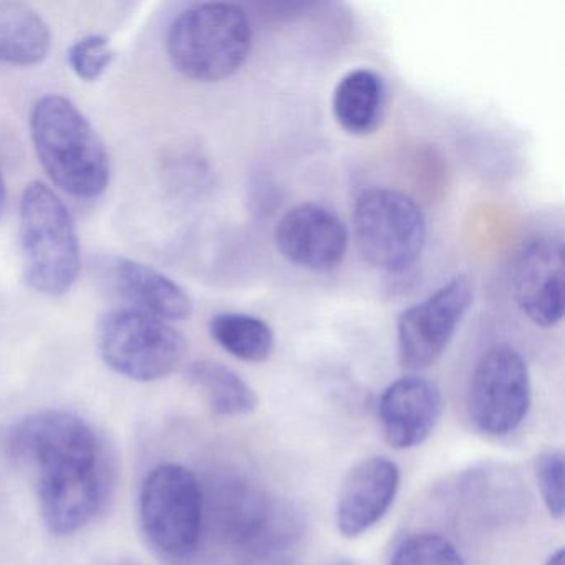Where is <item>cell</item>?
<instances>
[{
    "label": "cell",
    "instance_id": "6da1fadb",
    "mask_svg": "<svg viewBox=\"0 0 565 565\" xmlns=\"http://www.w3.org/2000/svg\"><path fill=\"white\" fill-rule=\"evenodd\" d=\"M32 141L42 168L65 193L98 198L110 183V158L90 121L67 98L47 95L31 115Z\"/></svg>",
    "mask_w": 565,
    "mask_h": 565
},
{
    "label": "cell",
    "instance_id": "7a4b0ae2",
    "mask_svg": "<svg viewBox=\"0 0 565 565\" xmlns=\"http://www.w3.org/2000/svg\"><path fill=\"white\" fill-rule=\"evenodd\" d=\"M253 49L246 11L230 2H203L184 9L168 31L171 64L184 77L214 84L243 68Z\"/></svg>",
    "mask_w": 565,
    "mask_h": 565
},
{
    "label": "cell",
    "instance_id": "3957f363",
    "mask_svg": "<svg viewBox=\"0 0 565 565\" xmlns=\"http://www.w3.org/2000/svg\"><path fill=\"white\" fill-rule=\"evenodd\" d=\"M21 246L25 282L44 296H65L81 273V244L71 211L41 181L21 198Z\"/></svg>",
    "mask_w": 565,
    "mask_h": 565
},
{
    "label": "cell",
    "instance_id": "277c9868",
    "mask_svg": "<svg viewBox=\"0 0 565 565\" xmlns=\"http://www.w3.org/2000/svg\"><path fill=\"white\" fill-rule=\"evenodd\" d=\"M15 465L38 486L100 471V441L81 416L67 412L35 413L11 435Z\"/></svg>",
    "mask_w": 565,
    "mask_h": 565
},
{
    "label": "cell",
    "instance_id": "5b68a950",
    "mask_svg": "<svg viewBox=\"0 0 565 565\" xmlns=\"http://www.w3.org/2000/svg\"><path fill=\"white\" fill-rule=\"evenodd\" d=\"M353 234L363 259L375 269L405 273L425 249V214L408 194L372 188L356 198Z\"/></svg>",
    "mask_w": 565,
    "mask_h": 565
},
{
    "label": "cell",
    "instance_id": "8992f818",
    "mask_svg": "<svg viewBox=\"0 0 565 565\" xmlns=\"http://www.w3.org/2000/svg\"><path fill=\"white\" fill-rule=\"evenodd\" d=\"M145 535L163 557L184 561L196 552L203 531V491L184 466L151 469L140 494Z\"/></svg>",
    "mask_w": 565,
    "mask_h": 565
},
{
    "label": "cell",
    "instance_id": "52a82bcc",
    "mask_svg": "<svg viewBox=\"0 0 565 565\" xmlns=\"http://www.w3.org/2000/svg\"><path fill=\"white\" fill-rule=\"evenodd\" d=\"M98 350L115 372L135 382H154L180 369L188 343L173 327L150 313L118 309L98 323Z\"/></svg>",
    "mask_w": 565,
    "mask_h": 565
},
{
    "label": "cell",
    "instance_id": "ba28073f",
    "mask_svg": "<svg viewBox=\"0 0 565 565\" xmlns=\"http://www.w3.org/2000/svg\"><path fill=\"white\" fill-rule=\"evenodd\" d=\"M532 388L527 363L518 350L499 345L476 363L468 386V416L486 436L511 435L531 408Z\"/></svg>",
    "mask_w": 565,
    "mask_h": 565
},
{
    "label": "cell",
    "instance_id": "9c48e42d",
    "mask_svg": "<svg viewBox=\"0 0 565 565\" xmlns=\"http://www.w3.org/2000/svg\"><path fill=\"white\" fill-rule=\"evenodd\" d=\"M475 300L468 276L452 277L422 302L398 317V359L403 369L418 372L441 359Z\"/></svg>",
    "mask_w": 565,
    "mask_h": 565
},
{
    "label": "cell",
    "instance_id": "30bf717a",
    "mask_svg": "<svg viewBox=\"0 0 565 565\" xmlns=\"http://www.w3.org/2000/svg\"><path fill=\"white\" fill-rule=\"evenodd\" d=\"M511 289L525 317L552 329L564 317V246L554 236L525 241L511 267Z\"/></svg>",
    "mask_w": 565,
    "mask_h": 565
},
{
    "label": "cell",
    "instance_id": "8fae6325",
    "mask_svg": "<svg viewBox=\"0 0 565 565\" xmlns=\"http://www.w3.org/2000/svg\"><path fill=\"white\" fill-rule=\"evenodd\" d=\"M276 244L280 254L297 267L329 273L345 257L349 230L322 204H297L277 224Z\"/></svg>",
    "mask_w": 565,
    "mask_h": 565
},
{
    "label": "cell",
    "instance_id": "7c38bea8",
    "mask_svg": "<svg viewBox=\"0 0 565 565\" xmlns=\"http://www.w3.org/2000/svg\"><path fill=\"white\" fill-rule=\"evenodd\" d=\"M399 488V469L385 456L360 461L343 479L335 505V524L349 539L369 532L392 508Z\"/></svg>",
    "mask_w": 565,
    "mask_h": 565
},
{
    "label": "cell",
    "instance_id": "4fadbf2b",
    "mask_svg": "<svg viewBox=\"0 0 565 565\" xmlns=\"http://www.w3.org/2000/svg\"><path fill=\"white\" fill-rule=\"evenodd\" d=\"M443 415L441 390L423 376H403L380 396L383 436L396 449L423 445Z\"/></svg>",
    "mask_w": 565,
    "mask_h": 565
},
{
    "label": "cell",
    "instance_id": "5bb4252c",
    "mask_svg": "<svg viewBox=\"0 0 565 565\" xmlns=\"http://www.w3.org/2000/svg\"><path fill=\"white\" fill-rule=\"evenodd\" d=\"M115 290L134 306L164 322L184 320L193 312V302L183 287L160 270L131 259H115L110 267Z\"/></svg>",
    "mask_w": 565,
    "mask_h": 565
},
{
    "label": "cell",
    "instance_id": "9a60e30c",
    "mask_svg": "<svg viewBox=\"0 0 565 565\" xmlns=\"http://www.w3.org/2000/svg\"><path fill=\"white\" fill-rule=\"evenodd\" d=\"M385 102L383 78L370 68H355L343 75L333 90V117L347 134L366 137L382 124Z\"/></svg>",
    "mask_w": 565,
    "mask_h": 565
},
{
    "label": "cell",
    "instance_id": "2e32d148",
    "mask_svg": "<svg viewBox=\"0 0 565 565\" xmlns=\"http://www.w3.org/2000/svg\"><path fill=\"white\" fill-rule=\"evenodd\" d=\"M51 47V29L34 9L0 0V64L31 67L44 62Z\"/></svg>",
    "mask_w": 565,
    "mask_h": 565
},
{
    "label": "cell",
    "instance_id": "e0dca14e",
    "mask_svg": "<svg viewBox=\"0 0 565 565\" xmlns=\"http://www.w3.org/2000/svg\"><path fill=\"white\" fill-rule=\"evenodd\" d=\"M186 379L217 416H246L259 406L253 386L223 363L198 360L188 366Z\"/></svg>",
    "mask_w": 565,
    "mask_h": 565
},
{
    "label": "cell",
    "instance_id": "ac0fdd59",
    "mask_svg": "<svg viewBox=\"0 0 565 565\" xmlns=\"http://www.w3.org/2000/svg\"><path fill=\"white\" fill-rule=\"evenodd\" d=\"M210 333L221 349L241 362H266L276 347L269 323L249 313H217L211 319Z\"/></svg>",
    "mask_w": 565,
    "mask_h": 565
},
{
    "label": "cell",
    "instance_id": "d6986e66",
    "mask_svg": "<svg viewBox=\"0 0 565 565\" xmlns=\"http://www.w3.org/2000/svg\"><path fill=\"white\" fill-rule=\"evenodd\" d=\"M390 565H465V561L448 539L422 532L396 545Z\"/></svg>",
    "mask_w": 565,
    "mask_h": 565
},
{
    "label": "cell",
    "instance_id": "ffe728a7",
    "mask_svg": "<svg viewBox=\"0 0 565 565\" xmlns=\"http://www.w3.org/2000/svg\"><path fill=\"white\" fill-rule=\"evenodd\" d=\"M564 471V452L561 449H544L535 458L534 475L542 501L548 514L557 521L564 518L565 512Z\"/></svg>",
    "mask_w": 565,
    "mask_h": 565
},
{
    "label": "cell",
    "instance_id": "44dd1931",
    "mask_svg": "<svg viewBox=\"0 0 565 565\" xmlns=\"http://www.w3.org/2000/svg\"><path fill=\"white\" fill-rule=\"evenodd\" d=\"M67 58L81 81L95 82L110 67L115 51L104 35H87L68 49Z\"/></svg>",
    "mask_w": 565,
    "mask_h": 565
},
{
    "label": "cell",
    "instance_id": "7402d4cb",
    "mask_svg": "<svg viewBox=\"0 0 565 565\" xmlns=\"http://www.w3.org/2000/svg\"><path fill=\"white\" fill-rule=\"evenodd\" d=\"M545 565H564V548H557L554 554H551Z\"/></svg>",
    "mask_w": 565,
    "mask_h": 565
},
{
    "label": "cell",
    "instance_id": "603a6c76",
    "mask_svg": "<svg viewBox=\"0 0 565 565\" xmlns=\"http://www.w3.org/2000/svg\"><path fill=\"white\" fill-rule=\"evenodd\" d=\"M6 211V184L2 173H0V220L4 216Z\"/></svg>",
    "mask_w": 565,
    "mask_h": 565
},
{
    "label": "cell",
    "instance_id": "cb8c5ba5",
    "mask_svg": "<svg viewBox=\"0 0 565 565\" xmlns=\"http://www.w3.org/2000/svg\"><path fill=\"white\" fill-rule=\"evenodd\" d=\"M330 565H356L355 562L347 561V558H340V561L332 562Z\"/></svg>",
    "mask_w": 565,
    "mask_h": 565
}]
</instances>
